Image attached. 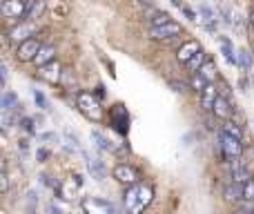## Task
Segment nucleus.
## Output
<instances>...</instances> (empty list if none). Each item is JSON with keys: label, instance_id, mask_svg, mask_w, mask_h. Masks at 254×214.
Returning a JSON list of instances; mask_svg holds the SVG:
<instances>
[{"label": "nucleus", "instance_id": "nucleus-1", "mask_svg": "<svg viewBox=\"0 0 254 214\" xmlns=\"http://www.w3.org/2000/svg\"><path fill=\"white\" fill-rule=\"evenodd\" d=\"M76 105H78V109L83 111L87 118H92V120H101L102 118V109H101V105L96 103V98L92 96L89 92H78L76 94Z\"/></svg>", "mask_w": 254, "mask_h": 214}, {"label": "nucleus", "instance_id": "nucleus-2", "mask_svg": "<svg viewBox=\"0 0 254 214\" xmlns=\"http://www.w3.org/2000/svg\"><path fill=\"white\" fill-rule=\"evenodd\" d=\"M218 141H221V143H218V147H221L225 160H236L241 156V152H243V145H241L239 138H234V136H230V134L221 132V134H218Z\"/></svg>", "mask_w": 254, "mask_h": 214}, {"label": "nucleus", "instance_id": "nucleus-3", "mask_svg": "<svg viewBox=\"0 0 254 214\" xmlns=\"http://www.w3.org/2000/svg\"><path fill=\"white\" fill-rule=\"evenodd\" d=\"M34 34H36V25L31 20H22L20 25H16L11 31H9V40H11L13 45H20V43H25V40H29V38H34Z\"/></svg>", "mask_w": 254, "mask_h": 214}, {"label": "nucleus", "instance_id": "nucleus-4", "mask_svg": "<svg viewBox=\"0 0 254 214\" xmlns=\"http://www.w3.org/2000/svg\"><path fill=\"white\" fill-rule=\"evenodd\" d=\"M40 47H43V45H40L36 38L25 40V43H20V45L16 47V58H18L20 62H29V60H34V58L38 56Z\"/></svg>", "mask_w": 254, "mask_h": 214}, {"label": "nucleus", "instance_id": "nucleus-5", "mask_svg": "<svg viewBox=\"0 0 254 214\" xmlns=\"http://www.w3.org/2000/svg\"><path fill=\"white\" fill-rule=\"evenodd\" d=\"M62 67H60V62L58 60H51V62H47V65H43V67H38V76L45 80V83H51V85H58L62 80Z\"/></svg>", "mask_w": 254, "mask_h": 214}, {"label": "nucleus", "instance_id": "nucleus-6", "mask_svg": "<svg viewBox=\"0 0 254 214\" xmlns=\"http://www.w3.org/2000/svg\"><path fill=\"white\" fill-rule=\"evenodd\" d=\"M29 2L25 0H2V16L4 18H22L27 16Z\"/></svg>", "mask_w": 254, "mask_h": 214}, {"label": "nucleus", "instance_id": "nucleus-7", "mask_svg": "<svg viewBox=\"0 0 254 214\" xmlns=\"http://www.w3.org/2000/svg\"><path fill=\"white\" fill-rule=\"evenodd\" d=\"M181 31L183 29H181V25H178V22L169 20V22H165V25H160V27H152L150 36H152V38H156V40H167V38H172V36H178Z\"/></svg>", "mask_w": 254, "mask_h": 214}, {"label": "nucleus", "instance_id": "nucleus-8", "mask_svg": "<svg viewBox=\"0 0 254 214\" xmlns=\"http://www.w3.org/2000/svg\"><path fill=\"white\" fill-rule=\"evenodd\" d=\"M201 45L196 43V40H187V43H183L181 47H178V52H176V58H178V62H183V65H187V62L192 60V58L196 56V54L201 52Z\"/></svg>", "mask_w": 254, "mask_h": 214}, {"label": "nucleus", "instance_id": "nucleus-9", "mask_svg": "<svg viewBox=\"0 0 254 214\" xmlns=\"http://www.w3.org/2000/svg\"><path fill=\"white\" fill-rule=\"evenodd\" d=\"M218 43H221V54H223V58H225L227 65L239 67V54H234V47H232L230 38H227V36H221Z\"/></svg>", "mask_w": 254, "mask_h": 214}, {"label": "nucleus", "instance_id": "nucleus-10", "mask_svg": "<svg viewBox=\"0 0 254 214\" xmlns=\"http://www.w3.org/2000/svg\"><path fill=\"white\" fill-rule=\"evenodd\" d=\"M212 114L216 116V118L230 120L232 118V105H230V101H227L225 96H218L216 103H214V107H212Z\"/></svg>", "mask_w": 254, "mask_h": 214}, {"label": "nucleus", "instance_id": "nucleus-11", "mask_svg": "<svg viewBox=\"0 0 254 214\" xmlns=\"http://www.w3.org/2000/svg\"><path fill=\"white\" fill-rule=\"evenodd\" d=\"M243 194H245V185L243 183H236V181H232L230 185L223 190V196H225L227 203H234V201L243 199Z\"/></svg>", "mask_w": 254, "mask_h": 214}, {"label": "nucleus", "instance_id": "nucleus-12", "mask_svg": "<svg viewBox=\"0 0 254 214\" xmlns=\"http://www.w3.org/2000/svg\"><path fill=\"white\" fill-rule=\"evenodd\" d=\"M150 203H152V187L138 185V203H136V208H134L129 214H141Z\"/></svg>", "mask_w": 254, "mask_h": 214}, {"label": "nucleus", "instance_id": "nucleus-13", "mask_svg": "<svg viewBox=\"0 0 254 214\" xmlns=\"http://www.w3.org/2000/svg\"><path fill=\"white\" fill-rule=\"evenodd\" d=\"M51 60H56V47H53V45H43L40 52H38V56L34 58L36 67H43V65H47V62H51Z\"/></svg>", "mask_w": 254, "mask_h": 214}, {"label": "nucleus", "instance_id": "nucleus-14", "mask_svg": "<svg viewBox=\"0 0 254 214\" xmlns=\"http://www.w3.org/2000/svg\"><path fill=\"white\" fill-rule=\"evenodd\" d=\"M114 178H116V181H120V183H127V185H132V183H136V172H134L129 165H116Z\"/></svg>", "mask_w": 254, "mask_h": 214}, {"label": "nucleus", "instance_id": "nucleus-15", "mask_svg": "<svg viewBox=\"0 0 254 214\" xmlns=\"http://www.w3.org/2000/svg\"><path fill=\"white\" fill-rule=\"evenodd\" d=\"M218 96H221V94H216V87H214V83H209L207 87L201 92V103H203L205 109L212 111V107H214V103H216Z\"/></svg>", "mask_w": 254, "mask_h": 214}, {"label": "nucleus", "instance_id": "nucleus-16", "mask_svg": "<svg viewBox=\"0 0 254 214\" xmlns=\"http://www.w3.org/2000/svg\"><path fill=\"white\" fill-rule=\"evenodd\" d=\"M45 13V0H29V9H27V20L36 22Z\"/></svg>", "mask_w": 254, "mask_h": 214}, {"label": "nucleus", "instance_id": "nucleus-17", "mask_svg": "<svg viewBox=\"0 0 254 214\" xmlns=\"http://www.w3.org/2000/svg\"><path fill=\"white\" fill-rule=\"evenodd\" d=\"M216 65H214L212 60H205L203 65H201V69H199V74L203 76L205 80H207V83H214V80H216Z\"/></svg>", "mask_w": 254, "mask_h": 214}, {"label": "nucleus", "instance_id": "nucleus-18", "mask_svg": "<svg viewBox=\"0 0 254 214\" xmlns=\"http://www.w3.org/2000/svg\"><path fill=\"white\" fill-rule=\"evenodd\" d=\"M18 105V96L13 92H4L2 94V111H13Z\"/></svg>", "mask_w": 254, "mask_h": 214}, {"label": "nucleus", "instance_id": "nucleus-19", "mask_svg": "<svg viewBox=\"0 0 254 214\" xmlns=\"http://www.w3.org/2000/svg\"><path fill=\"white\" fill-rule=\"evenodd\" d=\"M236 54H239V67H241V69H243V71L252 69V54H250L248 49H239Z\"/></svg>", "mask_w": 254, "mask_h": 214}, {"label": "nucleus", "instance_id": "nucleus-20", "mask_svg": "<svg viewBox=\"0 0 254 214\" xmlns=\"http://www.w3.org/2000/svg\"><path fill=\"white\" fill-rule=\"evenodd\" d=\"M92 138H94V141H96V145L101 147V150H105V152H114V150H116V147L111 145V143L107 141V138L102 136V134L98 132V129H94V132H92Z\"/></svg>", "mask_w": 254, "mask_h": 214}, {"label": "nucleus", "instance_id": "nucleus-21", "mask_svg": "<svg viewBox=\"0 0 254 214\" xmlns=\"http://www.w3.org/2000/svg\"><path fill=\"white\" fill-rule=\"evenodd\" d=\"M136 203H138V185H132L127 190V194H125V205H127V210L132 212V210L136 208Z\"/></svg>", "mask_w": 254, "mask_h": 214}, {"label": "nucleus", "instance_id": "nucleus-22", "mask_svg": "<svg viewBox=\"0 0 254 214\" xmlns=\"http://www.w3.org/2000/svg\"><path fill=\"white\" fill-rule=\"evenodd\" d=\"M87 165H89V172H92L98 181H102V176H105V167H102L101 160H98V159H89Z\"/></svg>", "mask_w": 254, "mask_h": 214}, {"label": "nucleus", "instance_id": "nucleus-23", "mask_svg": "<svg viewBox=\"0 0 254 214\" xmlns=\"http://www.w3.org/2000/svg\"><path fill=\"white\" fill-rule=\"evenodd\" d=\"M207 85H209V83H207V80L203 78V76L199 74V71H196V74L192 76V80H190V87L194 89V92H203V89L207 87Z\"/></svg>", "mask_w": 254, "mask_h": 214}, {"label": "nucleus", "instance_id": "nucleus-24", "mask_svg": "<svg viewBox=\"0 0 254 214\" xmlns=\"http://www.w3.org/2000/svg\"><path fill=\"white\" fill-rule=\"evenodd\" d=\"M223 132L225 134H230V136H234V138H243V134H241V127L236 123H232V120H225V125H223Z\"/></svg>", "mask_w": 254, "mask_h": 214}, {"label": "nucleus", "instance_id": "nucleus-25", "mask_svg": "<svg viewBox=\"0 0 254 214\" xmlns=\"http://www.w3.org/2000/svg\"><path fill=\"white\" fill-rule=\"evenodd\" d=\"M199 16H201V20H203V22H212V20H216L214 11L207 7V4H201V7H199Z\"/></svg>", "mask_w": 254, "mask_h": 214}, {"label": "nucleus", "instance_id": "nucleus-26", "mask_svg": "<svg viewBox=\"0 0 254 214\" xmlns=\"http://www.w3.org/2000/svg\"><path fill=\"white\" fill-rule=\"evenodd\" d=\"M203 62H205V52L201 49V52L196 54L190 62H187V67H190V69H201V65H203Z\"/></svg>", "mask_w": 254, "mask_h": 214}, {"label": "nucleus", "instance_id": "nucleus-27", "mask_svg": "<svg viewBox=\"0 0 254 214\" xmlns=\"http://www.w3.org/2000/svg\"><path fill=\"white\" fill-rule=\"evenodd\" d=\"M172 18H169V13H156L154 18H152V27H160V25H165V22H169Z\"/></svg>", "mask_w": 254, "mask_h": 214}, {"label": "nucleus", "instance_id": "nucleus-28", "mask_svg": "<svg viewBox=\"0 0 254 214\" xmlns=\"http://www.w3.org/2000/svg\"><path fill=\"white\" fill-rule=\"evenodd\" d=\"M34 101H36V105H38L40 109H47V98H45V94H43V92L34 89Z\"/></svg>", "mask_w": 254, "mask_h": 214}, {"label": "nucleus", "instance_id": "nucleus-29", "mask_svg": "<svg viewBox=\"0 0 254 214\" xmlns=\"http://www.w3.org/2000/svg\"><path fill=\"white\" fill-rule=\"evenodd\" d=\"M16 114L13 111H2V125L4 127H13V123H16Z\"/></svg>", "mask_w": 254, "mask_h": 214}, {"label": "nucleus", "instance_id": "nucleus-30", "mask_svg": "<svg viewBox=\"0 0 254 214\" xmlns=\"http://www.w3.org/2000/svg\"><path fill=\"white\" fill-rule=\"evenodd\" d=\"M243 199L254 201V178H250V181L245 183V194H243Z\"/></svg>", "mask_w": 254, "mask_h": 214}, {"label": "nucleus", "instance_id": "nucleus-31", "mask_svg": "<svg viewBox=\"0 0 254 214\" xmlns=\"http://www.w3.org/2000/svg\"><path fill=\"white\" fill-rule=\"evenodd\" d=\"M20 125H22V129H25V132H34V120H31V118H22Z\"/></svg>", "mask_w": 254, "mask_h": 214}, {"label": "nucleus", "instance_id": "nucleus-32", "mask_svg": "<svg viewBox=\"0 0 254 214\" xmlns=\"http://www.w3.org/2000/svg\"><path fill=\"white\" fill-rule=\"evenodd\" d=\"M169 87H172L174 92H185L187 85H185V83H176V80H172V83H169Z\"/></svg>", "mask_w": 254, "mask_h": 214}, {"label": "nucleus", "instance_id": "nucleus-33", "mask_svg": "<svg viewBox=\"0 0 254 214\" xmlns=\"http://www.w3.org/2000/svg\"><path fill=\"white\" fill-rule=\"evenodd\" d=\"M40 141H58V136L56 134H51V132H45V134H40Z\"/></svg>", "mask_w": 254, "mask_h": 214}, {"label": "nucleus", "instance_id": "nucleus-34", "mask_svg": "<svg viewBox=\"0 0 254 214\" xmlns=\"http://www.w3.org/2000/svg\"><path fill=\"white\" fill-rule=\"evenodd\" d=\"M7 187H9V181H7V174H0V190L2 192H7Z\"/></svg>", "mask_w": 254, "mask_h": 214}, {"label": "nucleus", "instance_id": "nucleus-35", "mask_svg": "<svg viewBox=\"0 0 254 214\" xmlns=\"http://www.w3.org/2000/svg\"><path fill=\"white\" fill-rule=\"evenodd\" d=\"M47 156H49V152H47V150H38V154H36V159H38L40 163H45V160H47Z\"/></svg>", "mask_w": 254, "mask_h": 214}, {"label": "nucleus", "instance_id": "nucleus-36", "mask_svg": "<svg viewBox=\"0 0 254 214\" xmlns=\"http://www.w3.org/2000/svg\"><path fill=\"white\" fill-rule=\"evenodd\" d=\"M181 11H183V13H185V16H187V18H190V20H196V13H194V11H192V9H190V7H181Z\"/></svg>", "mask_w": 254, "mask_h": 214}, {"label": "nucleus", "instance_id": "nucleus-37", "mask_svg": "<svg viewBox=\"0 0 254 214\" xmlns=\"http://www.w3.org/2000/svg\"><path fill=\"white\" fill-rule=\"evenodd\" d=\"M7 76H9V69H7V67H0V83H2L4 85V80H7Z\"/></svg>", "mask_w": 254, "mask_h": 214}, {"label": "nucleus", "instance_id": "nucleus-38", "mask_svg": "<svg viewBox=\"0 0 254 214\" xmlns=\"http://www.w3.org/2000/svg\"><path fill=\"white\" fill-rule=\"evenodd\" d=\"M18 147H20L22 152H27V147H29V145H27V141H25V138H22V141H18Z\"/></svg>", "mask_w": 254, "mask_h": 214}, {"label": "nucleus", "instance_id": "nucleus-39", "mask_svg": "<svg viewBox=\"0 0 254 214\" xmlns=\"http://www.w3.org/2000/svg\"><path fill=\"white\" fill-rule=\"evenodd\" d=\"M239 87H241V89H243V92H248V80H245V78H241Z\"/></svg>", "mask_w": 254, "mask_h": 214}, {"label": "nucleus", "instance_id": "nucleus-40", "mask_svg": "<svg viewBox=\"0 0 254 214\" xmlns=\"http://www.w3.org/2000/svg\"><path fill=\"white\" fill-rule=\"evenodd\" d=\"M49 214H62V212H60V208H53L51 205V208H49Z\"/></svg>", "mask_w": 254, "mask_h": 214}, {"label": "nucleus", "instance_id": "nucleus-41", "mask_svg": "<svg viewBox=\"0 0 254 214\" xmlns=\"http://www.w3.org/2000/svg\"><path fill=\"white\" fill-rule=\"evenodd\" d=\"M141 2H145V4H154L156 0H141Z\"/></svg>", "mask_w": 254, "mask_h": 214}, {"label": "nucleus", "instance_id": "nucleus-42", "mask_svg": "<svg viewBox=\"0 0 254 214\" xmlns=\"http://www.w3.org/2000/svg\"><path fill=\"white\" fill-rule=\"evenodd\" d=\"M250 20H252V25H254V7H252V13H250Z\"/></svg>", "mask_w": 254, "mask_h": 214}, {"label": "nucleus", "instance_id": "nucleus-43", "mask_svg": "<svg viewBox=\"0 0 254 214\" xmlns=\"http://www.w3.org/2000/svg\"><path fill=\"white\" fill-rule=\"evenodd\" d=\"M232 214H248V212H243V210H236V212H232Z\"/></svg>", "mask_w": 254, "mask_h": 214}, {"label": "nucleus", "instance_id": "nucleus-44", "mask_svg": "<svg viewBox=\"0 0 254 214\" xmlns=\"http://www.w3.org/2000/svg\"><path fill=\"white\" fill-rule=\"evenodd\" d=\"M252 40H254V25H252Z\"/></svg>", "mask_w": 254, "mask_h": 214}]
</instances>
